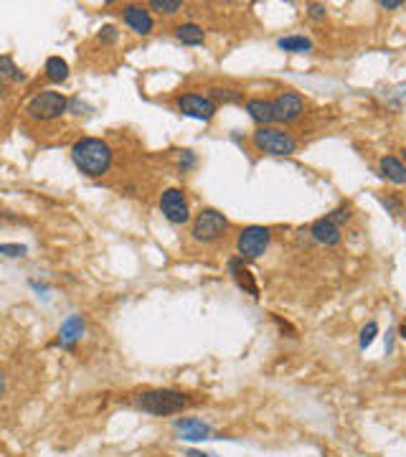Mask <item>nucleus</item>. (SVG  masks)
Segmentation results:
<instances>
[{"label": "nucleus", "mask_w": 406, "mask_h": 457, "mask_svg": "<svg viewBox=\"0 0 406 457\" xmlns=\"http://www.w3.org/2000/svg\"><path fill=\"white\" fill-rule=\"evenodd\" d=\"M71 160L84 175L99 178L112 166V148L99 137H81L71 145Z\"/></svg>", "instance_id": "1"}, {"label": "nucleus", "mask_w": 406, "mask_h": 457, "mask_svg": "<svg viewBox=\"0 0 406 457\" xmlns=\"http://www.w3.org/2000/svg\"><path fill=\"white\" fill-rule=\"evenodd\" d=\"M135 404L140 407L142 411H148V414H157V417H163V414H175V411H183L191 404L186 394H180L175 389H150V391H142L137 394Z\"/></svg>", "instance_id": "2"}, {"label": "nucleus", "mask_w": 406, "mask_h": 457, "mask_svg": "<svg viewBox=\"0 0 406 457\" xmlns=\"http://www.w3.org/2000/svg\"><path fill=\"white\" fill-rule=\"evenodd\" d=\"M66 110H69V99H66L61 92H51V89L39 92V95L28 102V107H26L28 117L39 119V122H51V119H59Z\"/></svg>", "instance_id": "3"}, {"label": "nucleus", "mask_w": 406, "mask_h": 457, "mask_svg": "<svg viewBox=\"0 0 406 457\" xmlns=\"http://www.w3.org/2000/svg\"><path fill=\"white\" fill-rule=\"evenodd\" d=\"M251 140H254L257 150L269 153V155H292V153H297V140L280 127H259V130H254Z\"/></svg>", "instance_id": "4"}, {"label": "nucleus", "mask_w": 406, "mask_h": 457, "mask_svg": "<svg viewBox=\"0 0 406 457\" xmlns=\"http://www.w3.org/2000/svg\"><path fill=\"white\" fill-rule=\"evenodd\" d=\"M229 231V219L216 208H201L198 216L193 219V239L203 242V244H211L216 239H221Z\"/></svg>", "instance_id": "5"}, {"label": "nucleus", "mask_w": 406, "mask_h": 457, "mask_svg": "<svg viewBox=\"0 0 406 457\" xmlns=\"http://www.w3.org/2000/svg\"><path fill=\"white\" fill-rule=\"evenodd\" d=\"M269 242H272V231L267 226H257V224L244 226L239 231V239H236L239 260H259L267 252Z\"/></svg>", "instance_id": "6"}, {"label": "nucleus", "mask_w": 406, "mask_h": 457, "mask_svg": "<svg viewBox=\"0 0 406 457\" xmlns=\"http://www.w3.org/2000/svg\"><path fill=\"white\" fill-rule=\"evenodd\" d=\"M160 213L165 219L175 224V226H183L191 221V208H188V198L180 188H165L160 193Z\"/></svg>", "instance_id": "7"}, {"label": "nucleus", "mask_w": 406, "mask_h": 457, "mask_svg": "<svg viewBox=\"0 0 406 457\" xmlns=\"http://www.w3.org/2000/svg\"><path fill=\"white\" fill-rule=\"evenodd\" d=\"M178 110L186 115V117H193L198 119V122H211L213 115H216V104H213V99L209 95H195V92H191V95H180L178 97Z\"/></svg>", "instance_id": "8"}, {"label": "nucleus", "mask_w": 406, "mask_h": 457, "mask_svg": "<svg viewBox=\"0 0 406 457\" xmlns=\"http://www.w3.org/2000/svg\"><path fill=\"white\" fill-rule=\"evenodd\" d=\"M302 110H304V102L297 92H282L272 102V117H274V122H282V125H289V122L300 119Z\"/></svg>", "instance_id": "9"}, {"label": "nucleus", "mask_w": 406, "mask_h": 457, "mask_svg": "<svg viewBox=\"0 0 406 457\" xmlns=\"http://www.w3.org/2000/svg\"><path fill=\"white\" fill-rule=\"evenodd\" d=\"M173 429L178 434L180 440L186 442H201V440H213V429L206 422L201 419H193V417H183V419H175L173 422Z\"/></svg>", "instance_id": "10"}, {"label": "nucleus", "mask_w": 406, "mask_h": 457, "mask_svg": "<svg viewBox=\"0 0 406 457\" xmlns=\"http://www.w3.org/2000/svg\"><path fill=\"white\" fill-rule=\"evenodd\" d=\"M122 18H125V23L133 28L137 36H150L153 33V26H155V21H153V16H150L148 8H142V6H125V13H122Z\"/></svg>", "instance_id": "11"}, {"label": "nucleus", "mask_w": 406, "mask_h": 457, "mask_svg": "<svg viewBox=\"0 0 406 457\" xmlns=\"http://www.w3.org/2000/svg\"><path fill=\"white\" fill-rule=\"evenodd\" d=\"M84 318L81 315H69L59 328V336H56V346L61 348H74L84 336Z\"/></svg>", "instance_id": "12"}, {"label": "nucleus", "mask_w": 406, "mask_h": 457, "mask_svg": "<svg viewBox=\"0 0 406 457\" xmlns=\"http://www.w3.org/2000/svg\"><path fill=\"white\" fill-rule=\"evenodd\" d=\"M310 234H313V239L318 242V244H325V246L340 244V226H336L328 216L315 221L313 226H310Z\"/></svg>", "instance_id": "13"}, {"label": "nucleus", "mask_w": 406, "mask_h": 457, "mask_svg": "<svg viewBox=\"0 0 406 457\" xmlns=\"http://www.w3.org/2000/svg\"><path fill=\"white\" fill-rule=\"evenodd\" d=\"M229 272H231V277H234L236 284H239L244 292H249L251 298H259V287H257V282H254V277H251L249 269L244 267V260L229 262Z\"/></svg>", "instance_id": "14"}, {"label": "nucleus", "mask_w": 406, "mask_h": 457, "mask_svg": "<svg viewBox=\"0 0 406 457\" xmlns=\"http://www.w3.org/2000/svg\"><path fill=\"white\" fill-rule=\"evenodd\" d=\"M246 112H249V117L257 122L259 127H269V122H274L272 117V102L269 99H262V97H254L246 102Z\"/></svg>", "instance_id": "15"}, {"label": "nucleus", "mask_w": 406, "mask_h": 457, "mask_svg": "<svg viewBox=\"0 0 406 457\" xmlns=\"http://www.w3.org/2000/svg\"><path fill=\"white\" fill-rule=\"evenodd\" d=\"M381 175L386 178V181L396 183V186H404L406 183V168L396 155H386V158H381Z\"/></svg>", "instance_id": "16"}, {"label": "nucleus", "mask_w": 406, "mask_h": 457, "mask_svg": "<svg viewBox=\"0 0 406 457\" xmlns=\"http://www.w3.org/2000/svg\"><path fill=\"white\" fill-rule=\"evenodd\" d=\"M44 71H46V79L54 81V84H61V81L69 79V64L64 61L61 56H48L46 64H44Z\"/></svg>", "instance_id": "17"}, {"label": "nucleus", "mask_w": 406, "mask_h": 457, "mask_svg": "<svg viewBox=\"0 0 406 457\" xmlns=\"http://www.w3.org/2000/svg\"><path fill=\"white\" fill-rule=\"evenodd\" d=\"M175 39L180 43H186V46H201L203 41H206V31L195 23H180L175 28Z\"/></svg>", "instance_id": "18"}, {"label": "nucleus", "mask_w": 406, "mask_h": 457, "mask_svg": "<svg viewBox=\"0 0 406 457\" xmlns=\"http://www.w3.org/2000/svg\"><path fill=\"white\" fill-rule=\"evenodd\" d=\"M277 46L282 51H289V54H307V51H313V41L307 36H284L277 41Z\"/></svg>", "instance_id": "19"}, {"label": "nucleus", "mask_w": 406, "mask_h": 457, "mask_svg": "<svg viewBox=\"0 0 406 457\" xmlns=\"http://www.w3.org/2000/svg\"><path fill=\"white\" fill-rule=\"evenodd\" d=\"M0 79L10 81H26V74L16 66V61L10 56H0Z\"/></svg>", "instance_id": "20"}, {"label": "nucleus", "mask_w": 406, "mask_h": 457, "mask_svg": "<svg viewBox=\"0 0 406 457\" xmlns=\"http://www.w3.org/2000/svg\"><path fill=\"white\" fill-rule=\"evenodd\" d=\"M209 97L213 99V104H216V107H219V102L231 104V102H242V99H244L242 92H236V89H224V87H213Z\"/></svg>", "instance_id": "21"}, {"label": "nucleus", "mask_w": 406, "mask_h": 457, "mask_svg": "<svg viewBox=\"0 0 406 457\" xmlns=\"http://www.w3.org/2000/svg\"><path fill=\"white\" fill-rule=\"evenodd\" d=\"M150 8L157 10V13H165V16H173V13H178L183 8V3L180 0H153Z\"/></svg>", "instance_id": "22"}, {"label": "nucleus", "mask_w": 406, "mask_h": 457, "mask_svg": "<svg viewBox=\"0 0 406 457\" xmlns=\"http://www.w3.org/2000/svg\"><path fill=\"white\" fill-rule=\"evenodd\" d=\"M376 336H378V325L376 323H368L366 328H363V331H360V348H368L371 346V343H374V338Z\"/></svg>", "instance_id": "23"}, {"label": "nucleus", "mask_w": 406, "mask_h": 457, "mask_svg": "<svg viewBox=\"0 0 406 457\" xmlns=\"http://www.w3.org/2000/svg\"><path fill=\"white\" fill-rule=\"evenodd\" d=\"M26 249L23 244H0V254L3 257H10V260H18V257H26Z\"/></svg>", "instance_id": "24"}, {"label": "nucleus", "mask_w": 406, "mask_h": 457, "mask_svg": "<svg viewBox=\"0 0 406 457\" xmlns=\"http://www.w3.org/2000/svg\"><path fill=\"white\" fill-rule=\"evenodd\" d=\"M328 219L336 224V226H340V224H345V221L351 219V208L348 206H340V208H336V211L328 213Z\"/></svg>", "instance_id": "25"}, {"label": "nucleus", "mask_w": 406, "mask_h": 457, "mask_svg": "<svg viewBox=\"0 0 406 457\" xmlns=\"http://www.w3.org/2000/svg\"><path fill=\"white\" fill-rule=\"evenodd\" d=\"M117 28H115V26H104V28H102L99 31V41L102 43H115V41H117Z\"/></svg>", "instance_id": "26"}, {"label": "nucleus", "mask_w": 406, "mask_h": 457, "mask_svg": "<svg viewBox=\"0 0 406 457\" xmlns=\"http://www.w3.org/2000/svg\"><path fill=\"white\" fill-rule=\"evenodd\" d=\"M307 13H310V18H315V21H320V18H325L328 8H325L322 3H310V6H307Z\"/></svg>", "instance_id": "27"}, {"label": "nucleus", "mask_w": 406, "mask_h": 457, "mask_svg": "<svg viewBox=\"0 0 406 457\" xmlns=\"http://www.w3.org/2000/svg\"><path fill=\"white\" fill-rule=\"evenodd\" d=\"M193 166H195V155L191 150H183V155H180V171L186 173V171H191Z\"/></svg>", "instance_id": "28"}, {"label": "nucleus", "mask_w": 406, "mask_h": 457, "mask_svg": "<svg viewBox=\"0 0 406 457\" xmlns=\"http://www.w3.org/2000/svg\"><path fill=\"white\" fill-rule=\"evenodd\" d=\"M381 204L386 206V208H391V213H394V216H398V213H401V198H381Z\"/></svg>", "instance_id": "29"}, {"label": "nucleus", "mask_w": 406, "mask_h": 457, "mask_svg": "<svg viewBox=\"0 0 406 457\" xmlns=\"http://www.w3.org/2000/svg\"><path fill=\"white\" fill-rule=\"evenodd\" d=\"M381 8L396 10V8H401V0H381Z\"/></svg>", "instance_id": "30"}, {"label": "nucleus", "mask_w": 406, "mask_h": 457, "mask_svg": "<svg viewBox=\"0 0 406 457\" xmlns=\"http://www.w3.org/2000/svg\"><path fill=\"white\" fill-rule=\"evenodd\" d=\"M3 391H6V373L0 371V396H3Z\"/></svg>", "instance_id": "31"}, {"label": "nucleus", "mask_w": 406, "mask_h": 457, "mask_svg": "<svg viewBox=\"0 0 406 457\" xmlns=\"http://www.w3.org/2000/svg\"><path fill=\"white\" fill-rule=\"evenodd\" d=\"M186 455L188 457H209V455H203V452H198V449H188Z\"/></svg>", "instance_id": "32"}, {"label": "nucleus", "mask_w": 406, "mask_h": 457, "mask_svg": "<svg viewBox=\"0 0 406 457\" xmlns=\"http://www.w3.org/2000/svg\"><path fill=\"white\" fill-rule=\"evenodd\" d=\"M3 95H6V81L0 79V97H3Z\"/></svg>", "instance_id": "33"}]
</instances>
